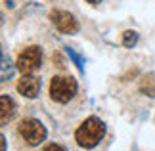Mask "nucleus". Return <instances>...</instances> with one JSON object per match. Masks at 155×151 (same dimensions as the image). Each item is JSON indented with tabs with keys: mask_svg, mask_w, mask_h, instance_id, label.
Returning <instances> with one entry per match:
<instances>
[{
	"mask_svg": "<svg viewBox=\"0 0 155 151\" xmlns=\"http://www.w3.org/2000/svg\"><path fill=\"white\" fill-rule=\"evenodd\" d=\"M105 134V126L98 117H88L75 132V142L84 149L96 147Z\"/></svg>",
	"mask_w": 155,
	"mask_h": 151,
	"instance_id": "nucleus-1",
	"label": "nucleus"
},
{
	"mask_svg": "<svg viewBox=\"0 0 155 151\" xmlns=\"http://www.w3.org/2000/svg\"><path fill=\"white\" fill-rule=\"evenodd\" d=\"M77 80L67 75H56L50 80V98L58 103H67L77 94Z\"/></svg>",
	"mask_w": 155,
	"mask_h": 151,
	"instance_id": "nucleus-2",
	"label": "nucleus"
},
{
	"mask_svg": "<svg viewBox=\"0 0 155 151\" xmlns=\"http://www.w3.org/2000/svg\"><path fill=\"white\" fill-rule=\"evenodd\" d=\"M17 134H19L23 140H25L29 146H38L46 140V128L44 124L37 119H23L19 124H17Z\"/></svg>",
	"mask_w": 155,
	"mask_h": 151,
	"instance_id": "nucleus-3",
	"label": "nucleus"
},
{
	"mask_svg": "<svg viewBox=\"0 0 155 151\" xmlns=\"http://www.w3.org/2000/svg\"><path fill=\"white\" fill-rule=\"evenodd\" d=\"M40 63H42V50L38 46H27L25 50L19 52V56L15 59V67L23 75H31L33 71L40 67Z\"/></svg>",
	"mask_w": 155,
	"mask_h": 151,
	"instance_id": "nucleus-4",
	"label": "nucleus"
},
{
	"mask_svg": "<svg viewBox=\"0 0 155 151\" xmlns=\"http://www.w3.org/2000/svg\"><path fill=\"white\" fill-rule=\"evenodd\" d=\"M50 21L54 23V27L63 34H75L79 33V21L73 14L65 10H52L50 11Z\"/></svg>",
	"mask_w": 155,
	"mask_h": 151,
	"instance_id": "nucleus-5",
	"label": "nucleus"
},
{
	"mask_svg": "<svg viewBox=\"0 0 155 151\" xmlns=\"http://www.w3.org/2000/svg\"><path fill=\"white\" fill-rule=\"evenodd\" d=\"M17 92L29 100H35L40 92V80L33 75H23L17 80Z\"/></svg>",
	"mask_w": 155,
	"mask_h": 151,
	"instance_id": "nucleus-6",
	"label": "nucleus"
},
{
	"mask_svg": "<svg viewBox=\"0 0 155 151\" xmlns=\"http://www.w3.org/2000/svg\"><path fill=\"white\" fill-rule=\"evenodd\" d=\"M15 115V103L14 100L10 98V96L2 94V98H0V123L6 124L10 119H14Z\"/></svg>",
	"mask_w": 155,
	"mask_h": 151,
	"instance_id": "nucleus-7",
	"label": "nucleus"
},
{
	"mask_svg": "<svg viewBox=\"0 0 155 151\" xmlns=\"http://www.w3.org/2000/svg\"><path fill=\"white\" fill-rule=\"evenodd\" d=\"M140 92L150 98L155 96V73H147L140 78Z\"/></svg>",
	"mask_w": 155,
	"mask_h": 151,
	"instance_id": "nucleus-8",
	"label": "nucleus"
},
{
	"mask_svg": "<svg viewBox=\"0 0 155 151\" xmlns=\"http://www.w3.org/2000/svg\"><path fill=\"white\" fill-rule=\"evenodd\" d=\"M138 42V33L136 31H124L123 33V46L124 48H134Z\"/></svg>",
	"mask_w": 155,
	"mask_h": 151,
	"instance_id": "nucleus-9",
	"label": "nucleus"
},
{
	"mask_svg": "<svg viewBox=\"0 0 155 151\" xmlns=\"http://www.w3.org/2000/svg\"><path fill=\"white\" fill-rule=\"evenodd\" d=\"M67 52H69V56H71V59H73V63L77 65V69L81 71V73H84V67H82V57L77 54L73 48H67Z\"/></svg>",
	"mask_w": 155,
	"mask_h": 151,
	"instance_id": "nucleus-10",
	"label": "nucleus"
},
{
	"mask_svg": "<svg viewBox=\"0 0 155 151\" xmlns=\"http://www.w3.org/2000/svg\"><path fill=\"white\" fill-rule=\"evenodd\" d=\"M12 71H14V69H12V65L8 67V57L2 56V80H6V78L12 75Z\"/></svg>",
	"mask_w": 155,
	"mask_h": 151,
	"instance_id": "nucleus-11",
	"label": "nucleus"
},
{
	"mask_svg": "<svg viewBox=\"0 0 155 151\" xmlns=\"http://www.w3.org/2000/svg\"><path fill=\"white\" fill-rule=\"evenodd\" d=\"M42 151H65L61 146H58V143H48V146H44Z\"/></svg>",
	"mask_w": 155,
	"mask_h": 151,
	"instance_id": "nucleus-12",
	"label": "nucleus"
},
{
	"mask_svg": "<svg viewBox=\"0 0 155 151\" xmlns=\"http://www.w3.org/2000/svg\"><path fill=\"white\" fill-rule=\"evenodd\" d=\"M0 140H2V151H6V138L0 136Z\"/></svg>",
	"mask_w": 155,
	"mask_h": 151,
	"instance_id": "nucleus-13",
	"label": "nucleus"
},
{
	"mask_svg": "<svg viewBox=\"0 0 155 151\" xmlns=\"http://www.w3.org/2000/svg\"><path fill=\"white\" fill-rule=\"evenodd\" d=\"M86 2H90V4H98V2H102V0H86Z\"/></svg>",
	"mask_w": 155,
	"mask_h": 151,
	"instance_id": "nucleus-14",
	"label": "nucleus"
}]
</instances>
